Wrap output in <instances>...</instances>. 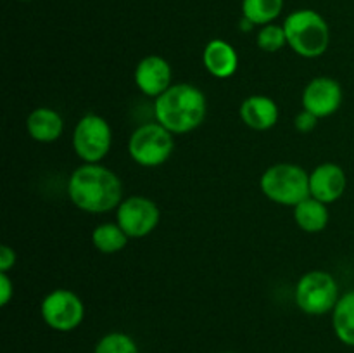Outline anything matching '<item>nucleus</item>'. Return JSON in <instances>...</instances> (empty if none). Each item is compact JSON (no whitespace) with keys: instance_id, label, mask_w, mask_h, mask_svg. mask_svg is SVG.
Returning <instances> with one entry per match:
<instances>
[{"instance_id":"obj_1","label":"nucleus","mask_w":354,"mask_h":353,"mask_svg":"<svg viewBox=\"0 0 354 353\" xmlns=\"http://www.w3.org/2000/svg\"><path fill=\"white\" fill-rule=\"evenodd\" d=\"M68 196L78 210L107 213L118 210L123 201L120 176L99 163H83L69 176Z\"/></svg>"},{"instance_id":"obj_2","label":"nucleus","mask_w":354,"mask_h":353,"mask_svg":"<svg viewBox=\"0 0 354 353\" xmlns=\"http://www.w3.org/2000/svg\"><path fill=\"white\" fill-rule=\"evenodd\" d=\"M207 102L203 90L190 83H176L156 97L154 116L173 135L189 134L206 118Z\"/></svg>"},{"instance_id":"obj_3","label":"nucleus","mask_w":354,"mask_h":353,"mask_svg":"<svg viewBox=\"0 0 354 353\" xmlns=\"http://www.w3.org/2000/svg\"><path fill=\"white\" fill-rule=\"evenodd\" d=\"M283 30L287 45H290V48L301 57H320L327 52L330 44V28L317 10H294L283 21Z\"/></svg>"},{"instance_id":"obj_4","label":"nucleus","mask_w":354,"mask_h":353,"mask_svg":"<svg viewBox=\"0 0 354 353\" xmlns=\"http://www.w3.org/2000/svg\"><path fill=\"white\" fill-rule=\"evenodd\" d=\"M259 187L270 201L294 208L310 197V173L294 163H277L263 173Z\"/></svg>"},{"instance_id":"obj_5","label":"nucleus","mask_w":354,"mask_h":353,"mask_svg":"<svg viewBox=\"0 0 354 353\" xmlns=\"http://www.w3.org/2000/svg\"><path fill=\"white\" fill-rule=\"evenodd\" d=\"M175 138L161 123L152 121L135 128L128 141V152L137 165L145 168H156L165 165L173 154Z\"/></svg>"},{"instance_id":"obj_6","label":"nucleus","mask_w":354,"mask_h":353,"mask_svg":"<svg viewBox=\"0 0 354 353\" xmlns=\"http://www.w3.org/2000/svg\"><path fill=\"white\" fill-rule=\"evenodd\" d=\"M296 305L308 315L330 314L339 301L337 280L325 270L304 273L296 286Z\"/></svg>"},{"instance_id":"obj_7","label":"nucleus","mask_w":354,"mask_h":353,"mask_svg":"<svg viewBox=\"0 0 354 353\" xmlns=\"http://www.w3.org/2000/svg\"><path fill=\"white\" fill-rule=\"evenodd\" d=\"M113 145V130L106 118L85 114L73 132V147L85 163H100Z\"/></svg>"},{"instance_id":"obj_8","label":"nucleus","mask_w":354,"mask_h":353,"mask_svg":"<svg viewBox=\"0 0 354 353\" xmlns=\"http://www.w3.org/2000/svg\"><path fill=\"white\" fill-rule=\"evenodd\" d=\"M40 314L45 324L57 332L75 331L85 318V305L69 289H54L41 300Z\"/></svg>"},{"instance_id":"obj_9","label":"nucleus","mask_w":354,"mask_h":353,"mask_svg":"<svg viewBox=\"0 0 354 353\" xmlns=\"http://www.w3.org/2000/svg\"><path fill=\"white\" fill-rule=\"evenodd\" d=\"M161 211L158 204L144 196H130L121 201L116 210V224L130 239L147 237L156 230Z\"/></svg>"},{"instance_id":"obj_10","label":"nucleus","mask_w":354,"mask_h":353,"mask_svg":"<svg viewBox=\"0 0 354 353\" xmlns=\"http://www.w3.org/2000/svg\"><path fill=\"white\" fill-rule=\"evenodd\" d=\"M342 104V87L330 76H317L311 80L303 92V107L317 118L334 114Z\"/></svg>"},{"instance_id":"obj_11","label":"nucleus","mask_w":354,"mask_h":353,"mask_svg":"<svg viewBox=\"0 0 354 353\" xmlns=\"http://www.w3.org/2000/svg\"><path fill=\"white\" fill-rule=\"evenodd\" d=\"M171 66L161 55H147L135 68V85L144 96L159 97L171 87Z\"/></svg>"},{"instance_id":"obj_12","label":"nucleus","mask_w":354,"mask_h":353,"mask_svg":"<svg viewBox=\"0 0 354 353\" xmlns=\"http://www.w3.org/2000/svg\"><path fill=\"white\" fill-rule=\"evenodd\" d=\"M348 187L346 172L335 163H322L310 173V196L325 204L341 199Z\"/></svg>"},{"instance_id":"obj_13","label":"nucleus","mask_w":354,"mask_h":353,"mask_svg":"<svg viewBox=\"0 0 354 353\" xmlns=\"http://www.w3.org/2000/svg\"><path fill=\"white\" fill-rule=\"evenodd\" d=\"M203 62L209 75L223 80L230 78L237 71L239 55L228 42L214 38V40L207 42V45L204 47Z\"/></svg>"},{"instance_id":"obj_14","label":"nucleus","mask_w":354,"mask_h":353,"mask_svg":"<svg viewBox=\"0 0 354 353\" xmlns=\"http://www.w3.org/2000/svg\"><path fill=\"white\" fill-rule=\"evenodd\" d=\"M241 118L252 130H270L279 121V106L266 96H251L241 104Z\"/></svg>"},{"instance_id":"obj_15","label":"nucleus","mask_w":354,"mask_h":353,"mask_svg":"<svg viewBox=\"0 0 354 353\" xmlns=\"http://www.w3.org/2000/svg\"><path fill=\"white\" fill-rule=\"evenodd\" d=\"M26 130L33 141L48 144L61 137L64 121L61 114L52 107H37L28 114Z\"/></svg>"},{"instance_id":"obj_16","label":"nucleus","mask_w":354,"mask_h":353,"mask_svg":"<svg viewBox=\"0 0 354 353\" xmlns=\"http://www.w3.org/2000/svg\"><path fill=\"white\" fill-rule=\"evenodd\" d=\"M294 218L301 230L317 234L327 227L330 215H328L327 204L310 196L294 206Z\"/></svg>"},{"instance_id":"obj_17","label":"nucleus","mask_w":354,"mask_h":353,"mask_svg":"<svg viewBox=\"0 0 354 353\" xmlns=\"http://www.w3.org/2000/svg\"><path fill=\"white\" fill-rule=\"evenodd\" d=\"M332 327L339 341L354 348V291L339 298L332 310Z\"/></svg>"},{"instance_id":"obj_18","label":"nucleus","mask_w":354,"mask_h":353,"mask_svg":"<svg viewBox=\"0 0 354 353\" xmlns=\"http://www.w3.org/2000/svg\"><path fill=\"white\" fill-rule=\"evenodd\" d=\"M128 239L130 237L118 224H100L92 232L93 248L104 255H113V253L124 249Z\"/></svg>"},{"instance_id":"obj_19","label":"nucleus","mask_w":354,"mask_h":353,"mask_svg":"<svg viewBox=\"0 0 354 353\" xmlns=\"http://www.w3.org/2000/svg\"><path fill=\"white\" fill-rule=\"evenodd\" d=\"M283 9V0H242V16L252 24H272Z\"/></svg>"},{"instance_id":"obj_20","label":"nucleus","mask_w":354,"mask_h":353,"mask_svg":"<svg viewBox=\"0 0 354 353\" xmlns=\"http://www.w3.org/2000/svg\"><path fill=\"white\" fill-rule=\"evenodd\" d=\"M93 353H140L138 345L130 334L124 332H109L102 336L95 345Z\"/></svg>"},{"instance_id":"obj_21","label":"nucleus","mask_w":354,"mask_h":353,"mask_svg":"<svg viewBox=\"0 0 354 353\" xmlns=\"http://www.w3.org/2000/svg\"><path fill=\"white\" fill-rule=\"evenodd\" d=\"M256 44L261 48L263 52H277L287 44L286 30L282 26H277V24H265L259 30L258 38H256Z\"/></svg>"},{"instance_id":"obj_22","label":"nucleus","mask_w":354,"mask_h":353,"mask_svg":"<svg viewBox=\"0 0 354 353\" xmlns=\"http://www.w3.org/2000/svg\"><path fill=\"white\" fill-rule=\"evenodd\" d=\"M318 120H320V118L315 116L313 113H310V111L303 109L299 114H297L296 120H294V125H296V128L299 132H303V134H308V132L315 130V127H317Z\"/></svg>"},{"instance_id":"obj_23","label":"nucleus","mask_w":354,"mask_h":353,"mask_svg":"<svg viewBox=\"0 0 354 353\" xmlns=\"http://www.w3.org/2000/svg\"><path fill=\"white\" fill-rule=\"evenodd\" d=\"M12 294H14L12 280L9 279L7 272H0V305H2V307L9 305Z\"/></svg>"},{"instance_id":"obj_24","label":"nucleus","mask_w":354,"mask_h":353,"mask_svg":"<svg viewBox=\"0 0 354 353\" xmlns=\"http://www.w3.org/2000/svg\"><path fill=\"white\" fill-rule=\"evenodd\" d=\"M16 251L10 246L3 244L0 248V272H9L16 265Z\"/></svg>"},{"instance_id":"obj_25","label":"nucleus","mask_w":354,"mask_h":353,"mask_svg":"<svg viewBox=\"0 0 354 353\" xmlns=\"http://www.w3.org/2000/svg\"><path fill=\"white\" fill-rule=\"evenodd\" d=\"M21 2H28V0H21Z\"/></svg>"}]
</instances>
